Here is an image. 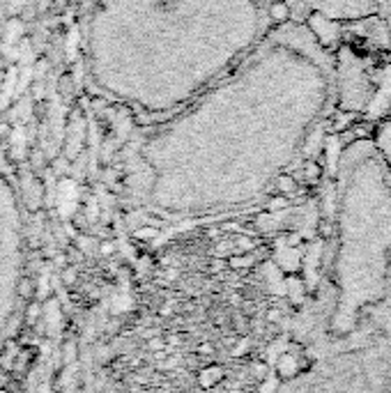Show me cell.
<instances>
[{
  "label": "cell",
  "mask_w": 391,
  "mask_h": 393,
  "mask_svg": "<svg viewBox=\"0 0 391 393\" xmlns=\"http://www.w3.org/2000/svg\"><path fill=\"white\" fill-rule=\"evenodd\" d=\"M23 274V225L16 198L0 180V345L14 327Z\"/></svg>",
  "instance_id": "3"
},
{
  "label": "cell",
  "mask_w": 391,
  "mask_h": 393,
  "mask_svg": "<svg viewBox=\"0 0 391 393\" xmlns=\"http://www.w3.org/2000/svg\"><path fill=\"white\" fill-rule=\"evenodd\" d=\"M343 99L329 42L302 19H283L219 83L150 124L134 145V177L154 196L256 191L281 184Z\"/></svg>",
  "instance_id": "1"
},
{
  "label": "cell",
  "mask_w": 391,
  "mask_h": 393,
  "mask_svg": "<svg viewBox=\"0 0 391 393\" xmlns=\"http://www.w3.org/2000/svg\"><path fill=\"white\" fill-rule=\"evenodd\" d=\"M375 150L380 154V159H382L387 172H391V113H387V117L378 127V134H375Z\"/></svg>",
  "instance_id": "5"
},
{
  "label": "cell",
  "mask_w": 391,
  "mask_h": 393,
  "mask_svg": "<svg viewBox=\"0 0 391 393\" xmlns=\"http://www.w3.org/2000/svg\"><path fill=\"white\" fill-rule=\"evenodd\" d=\"M49 3H51V0H40V12H44L46 7H49Z\"/></svg>",
  "instance_id": "8"
},
{
  "label": "cell",
  "mask_w": 391,
  "mask_h": 393,
  "mask_svg": "<svg viewBox=\"0 0 391 393\" xmlns=\"http://www.w3.org/2000/svg\"><path fill=\"white\" fill-rule=\"evenodd\" d=\"M26 33V25L21 19H9L5 23V30H3V47L9 53L14 47H18V42H21V35Z\"/></svg>",
  "instance_id": "6"
},
{
  "label": "cell",
  "mask_w": 391,
  "mask_h": 393,
  "mask_svg": "<svg viewBox=\"0 0 391 393\" xmlns=\"http://www.w3.org/2000/svg\"><path fill=\"white\" fill-rule=\"evenodd\" d=\"M306 19L315 16L334 28H359L387 19L391 0H295Z\"/></svg>",
  "instance_id": "4"
},
{
  "label": "cell",
  "mask_w": 391,
  "mask_h": 393,
  "mask_svg": "<svg viewBox=\"0 0 391 393\" xmlns=\"http://www.w3.org/2000/svg\"><path fill=\"white\" fill-rule=\"evenodd\" d=\"M28 0H9V14H16V12H21L23 7H26Z\"/></svg>",
  "instance_id": "7"
},
{
  "label": "cell",
  "mask_w": 391,
  "mask_h": 393,
  "mask_svg": "<svg viewBox=\"0 0 391 393\" xmlns=\"http://www.w3.org/2000/svg\"><path fill=\"white\" fill-rule=\"evenodd\" d=\"M283 0H90L81 67L145 127L169 120L244 62Z\"/></svg>",
  "instance_id": "2"
}]
</instances>
